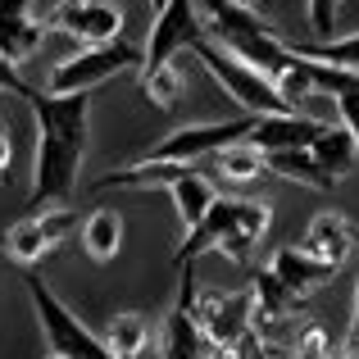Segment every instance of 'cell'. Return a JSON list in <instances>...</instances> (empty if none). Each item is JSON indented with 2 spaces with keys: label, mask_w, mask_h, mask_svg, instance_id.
<instances>
[{
  "label": "cell",
  "mask_w": 359,
  "mask_h": 359,
  "mask_svg": "<svg viewBox=\"0 0 359 359\" xmlns=\"http://www.w3.org/2000/svg\"><path fill=\"white\" fill-rule=\"evenodd\" d=\"M27 109L36 118V159H32V191L27 210H60L78 191V173L87 159L91 132V96H50L41 87H27Z\"/></svg>",
  "instance_id": "1"
},
{
  "label": "cell",
  "mask_w": 359,
  "mask_h": 359,
  "mask_svg": "<svg viewBox=\"0 0 359 359\" xmlns=\"http://www.w3.org/2000/svg\"><path fill=\"white\" fill-rule=\"evenodd\" d=\"M23 287H27V300H32V314L41 318V332H46V341H50V355H60V359H114L105 351V341L46 287L36 269L23 273Z\"/></svg>",
  "instance_id": "2"
},
{
  "label": "cell",
  "mask_w": 359,
  "mask_h": 359,
  "mask_svg": "<svg viewBox=\"0 0 359 359\" xmlns=\"http://www.w3.org/2000/svg\"><path fill=\"white\" fill-rule=\"evenodd\" d=\"M137 64H141V50L128 36H123V41H109V46H87V50H78V55L55 64L50 78H46V91H50V96H91L100 82L118 78V73L137 69Z\"/></svg>",
  "instance_id": "3"
},
{
  "label": "cell",
  "mask_w": 359,
  "mask_h": 359,
  "mask_svg": "<svg viewBox=\"0 0 359 359\" xmlns=\"http://www.w3.org/2000/svg\"><path fill=\"white\" fill-rule=\"evenodd\" d=\"M196 50V60L205 64V69H210V78L219 82L223 91H228L232 100H237V105L245 109V118H269V114H291L287 105H282L278 100V91H273V82L264 78V73H255L250 64H241L237 55H228V50H219V46L214 41H196L191 46Z\"/></svg>",
  "instance_id": "4"
},
{
  "label": "cell",
  "mask_w": 359,
  "mask_h": 359,
  "mask_svg": "<svg viewBox=\"0 0 359 359\" xmlns=\"http://www.w3.org/2000/svg\"><path fill=\"white\" fill-rule=\"evenodd\" d=\"M191 314L210 355L259 351V337H255L250 323V296H196Z\"/></svg>",
  "instance_id": "5"
},
{
  "label": "cell",
  "mask_w": 359,
  "mask_h": 359,
  "mask_svg": "<svg viewBox=\"0 0 359 359\" xmlns=\"http://www.w3.org/2000/svg\"><path fill=\"white\" fill-rule=\"evenodd\" d=\"M46 27L73 36L82 50L87 46H109V41H123V9L109 5V0H60L46 14Z\"/></svg>",
  "instance_id": "6"
},
{
  "label": "cell",
  "mask_w": 359,
  "mask_h": 359,
  "mask_svg": "<svg viewBox=\"0 0 359 359\" xmlns=\"http://www.w3.org/2000/svg\"><path fill=\"white\" fill-rule=\"evenodd\" d=\"M73 228H78V210H69V205L27 214V219H18L14 228L5 232V250H9V259H18L23 269H32V264H41L50 250H60Z\"/></svg>",
  "instance_id": "7"
},
{
  "label": "cell",
  "mask_w": 359,
  "mask_h": 359,
  "mask_svg": "<svg viewBox=\"0 0 359 359\" xmlns=\"http://www.w3.org/2000/svg\"><path fill=\"white\" fill-rule=\"evenodd\" d=\"M245 132H250V118L191 123V128L168 132L146 159H159V164H191L196 168V159H210V155H219L223 146H232V141H245Z\"/></svg>",
  "instance_id": "8"
},
{
  "label": "cell",
  "mask_w": 359,
  "mask_h": 359,
  "mask_svg": "<svg viewBox=\"0 0 359 359\" xmlns=\"http://www.w3.org/2000/svg\"><path fill=\"white\" fill-rule=\"evenodd\" d=\"M201 41V14H196V0H164L155 9V23H150V41L141 55V69H159V64H173L177 50H191Z\"/></svg>",
  "instance_id": "9"
},
{
  "label": "cell",
  "mask_w": 359,
  "mask_h": 359,
  "mask_svg": "<svg viewBox=\"0 0 359 359\" xmlns=\"http://www.w3.org/2000/svg\"><path fill=\"white\" fill-rule=\"evenodd\" d=\"M196 14H201V36L214 41L219 50H237L245 41L273 36V27L259 18V9H245L237 0H201Z\"/></svg>",
  "instance_id": "10"
},
{
  "label": "cell",
  "mask_w": 359,
  "mask_h": 359,
  "mask_svg": "<svg viewBox=\"0 0 359 359\" xmlns=\"http://www.w3.org/2000/svg\"><path fill=\"white\" fill-rule=\"evenodd\" d=\"M237 219H241V201H232V196H214V205L205 210V219L196 223V228H187V237H182V245H177L173 264H177V269H191L201 255L219 250V245L237 232Z\"/></svg>",
  "instance_id": "11"
},
{
  "label": "cell",
  "mask_w": 359,
  "mask_h": 359,
  "mask_svg": "<svg viewBox=\"0 0 359 359\" xmlns=\"http://www.w3.org/2000/svg\"><path fill=\"white\" fill-rule=\"evenodd\" d=\"M323 132L318 118L305 114H269V118H250L245 146H255L259 155H282V150H309V141Z\"/></svg>",
  "instance_id": "12"
},
{
  "label": "cell",
  "mask_w": 359,
  "mask_h": 359,
  "mask_svg": "<svg viewBox=\"0 0 359 359\" xmlns=\"http://www.w3.org/2000/svg\"><path fill=\"white\" fill-rule=\"evenodd\" d=\"M351 245H355V223L346 219L341 210H323V214L309 219V228H305V237H300L296 250H305L309 259L327 264V269H341Z\"/></svg>",
  "instance_id": "13"
},
{
  "label": "cell",
  "mask_w": 359,
  "mask_h": 359,
  "mask_svg": "<svg viewBox=\"0 0 359 359\" xmlns=\"http://www.w3.org/2000/svg\"><path fill=\"white\" fill-rule=\"evenodd\" d=\"M196 282L191 269H182V287H177V305L168 309V323H164V359H205V341L196 332Z\"/></svg>",
  "instance_id": "14"
},
{
  "label": "cell",
  "mask_w": 359,
  "mask_h": 359,
  "mask_svg": "<svg viewBox=\"0 0 359 359\" xmlns=\"http://www.w3.org/2000/svg\"><path fill=\"white\" fill-rule=\"evenodd\" d=\"M269 273H273V278H278L287 291H296L300 300H305V291H314V287H323L327 278H337V269L309 259V255L296 250V245H282V250L269 259Z\"/></svg>",
  "instance_id": "15"
},
{
  "label": "cell",
  "mask_w": 359,
  "mask_h": 359,
  "mask_svg": "<svg viewBox=\"0 0 359 359\" xmlns=\"http://www.w3.org/2000/svg\"><path fill=\"white\" fill-rule=\"evenodd\" d=\"M296 309H300V296L282 287L269 269L255 278V287H250V323H255V332H259V327H278L282 318L296 314Z\"/></svg>",
  "instance_id": "16"
},
{
  "label": "cell",
  "mask_w": 359,
  "mask_h": 359,
  "mask_svg": "<svg viewBox=\"0 0 359 359\" xmlns=\"http://www.w3.org/2000/svg\"><path fill=\"white\" fill-rule=\"evenodd\" d=\"M46 41V23L32 14H0V60L5 64H27Z\"/></svg>",
  "instance_id": "17"
},
{
  "label": "cell",
  "mask_w": 359,
  "mask_h": 359,
  "mask_svg": "<svg viewBox=\"0 0 359 359\" xmlns=\"http://www.w3.org/2000/svg\"><path fill=\"white\" fill-rule=\"evenodd\" d=\"M82 245H87V255L96 264L118 259V250H123V219H118V210H109V205L91 210L87 219H82Z\"/></svg>",
  "instance_id": "18"
},
{
  "label": "cell",
  "mask_w": 359,
  "mask_h": 359,
  "mask_svg": "<svg viewBox=\"0 0 359 359\" xmlns=\"http://www.w3.org/2000/svg\"><path fill=\"white\" fill-rule=\"evenodd\" d=\"M309 159H314V164L323 168V173L332 177V182H337L341 173H351V168L359 164L351 132H346V128H332V123H323V132H318V137L309 141Z\"/></svg>",
  "instance_id": "19"
},
{
  "label": "cell",
  "mask_w": 359,
  "mask_h": 359,
  "mask_svg": "<svg viewBox=\"0 0 359 359\" xmlns=\"http://www.w3.org/2000/svg\"><path fill=\"white\" fill-rule=\"evenodd\" d=\"M205 164H210V173H219L223 182H264V177H269V159L255 146H245V141L223 146L219 155H210Z\"/></svg>",
  "instance_id": "20"
},
{
  "label": "cell",
  "mask_w": 359,
  "mask_h": 359,
  "mask_svg": "<svg viewBox=\"0 0 359 359\" xmlns=\"http://www.w3.org/2000/svg\"><path fill=\"white\" fill-rule=\"evenodd\" d=\"M168 201H173L182 228H196V223L205 219V210L214 205V182H210L205 173H196V168H187V173L177 177L173 187H168Z\"/></svg>",
  "instance_id": "21"
},
{
  "label": "cell",
  "mask_w": 359,
  "mask_h": 359,
  "mask_svg": "<svg viewBox=\"0 0 359 359\" xmlns=\"http://www.w3.org/2000/svg\"><path fill=\"white\" fill-rule=\"evenodd\" d=\"M269 159V177H287V182H300L309 191H332V177L309 159V150H282V155H264Z\"/></svg>",
  "instance_id": "22"
},
{
  "label": "cell",
  "mask_w": 359,
  "mask_h": 359,
  "mask_svg": "<svg viewBox=\"0 0 359 359\" xmlns=\"http://www.w3.org/2000/svg\"><path fill=\"white\" fill-rule=\"evenodd\" d=\"M150 346V327L141 314H114L109 318V332H105V351L114 359H141Z\"/></svg>",
  "instance_id": "23"
},
{
  "label": "cell",
  "mask_w": 359,
  "mask_h": 359,
  "mask_svg": "<svg viewBox=\"0 0 359 359\" xmlns=\"http://www.w3.org/2000/svg\"><path fill=\"white\" fill-rule=\"evenodd\" d=\"M291 55H300V60H314V64H332V69H351L359 73V32L351 36H332V41H296L291 46Z\"/></svg>",
  "instance_id": "24"
},
{
  "label": "cell",
  "mask_w": 359,
  "mask_h": 359,
  "mask_svg": "<svg viewBox=\"0 0 359 359\" xmlns=\"http://www.w3.org/2000/svg\"><path fill=\"white\" fill-rule=\"evenodd\" d=\"M141 91L155 100V109L173 114L182 105V91H187V78L177 64H159V69H141Z\"/></svg>",
  "instance_id": "25"
},
{
  "label": "cell",
  "mask_w": 359,
  "mask_h": 359,
  "mask_svg": "<svg viewBox=\"0 0 359 359\" xmlns=\"http://www.w3.org/2000/svg\"><path fill=\"white\" fill-rule=\"evenodd\" d=\"M273 91H278V100L296 114L300 105H305L309 96H314V82H309V69H305V60H296L291 69H282L278 78H273Z\"/></svg>",
  "instance_id": "26"
},
{
  "label": "cell",
  "mask_w": 359,
  "mask_h": 359,
  "mask_svg": "<svg viewBox=\"0 0 359 359\" xmlns=\"http://www.w3.org/2000/svg\"><path fill=\"white\" fill-rule=\"evenodd\" d=\"M337 9H341V0H309V27H314L318 36H332Z\"/></svg>",
  "instance_id": "27"
},
{
  "label": "cell",
  "mask_w": 359,
  "mask_h": 359,
  "mask_svg": "<svg viewBox=\"0 0 359 359\" xmlns=\"http://www.w3.org/2000/svg\"><path fill=\"white\" fill-rule=\"evenodd\" d=\"M337 114H341V128L351 132L355 155H359V91H346V96H337Z\"/></svg>",
  "instance_id": "28"
},
{
  "label": "cell",
  "mask_w": 359,
  "mask_h": 359,
  "mask_svg": "<svg viewBox=\"0 0 359 359\" xmlns=\"http://www.w3.org/2000/svg\"><path fill=\"white\" fill-rule=\"evenodd\" d=\"M0 91H9V96H27V82L18 78V69L5 64V60H0Z\"/></svg>",
  "instance_id": "29"
},
{
  "label": "cell",
  "mask_w": 359,
  "mask_h": 359,
  "mask_svg": "<svg viewBox=\"0 0 359 359\" xmlns=\"http://www.w3.org/2000/svg\"><path fill=\"white\" fill-rule=\"evenodd\" d=\"M9 159H14V141H9V123L0 118V173L9 168Z\"/></svg>",
  "instance_id": "30"
},
{
  "label": "cell",
  "mask_w": 359,
  "mask_h": 359,
  "mask_svg": "<svg viewBox=\"0 0 359 359\" xmlns=\"http://www.w3.org/2000/svg\"><path fill=\"white\" fill-rule=\"evenodd\" d=\"M32 0H0V14H27Z\"/></svg>",
  "instance_id": "31"
},
{
  "label": "cell",
  "mask_w": 359,
  "mask_h": 359,
  "mask_svg": "<svg viewBox=\"0 0 359 359\" xmlns=\"http://www.w3.org/2000/svg\"><path fill=\"white\" fill-rule=\"evenodd\" d=\"M346 337H359V287H355V314H351V332Z\"/></svg>",
  "instance_id": "32"
},
{
  "label": "cell",
  "mask_w": 359,
  "mask_h": 359,
  "mask_svg": "<svg viewBox=\"0 0 359 359\" xmlns=\"http://www.w3.org/2000/svg\"><path fill=\"white\" fill-rule=\"evenodd\" d=\"M259 359H291V351H264Z\"/></svg>",
  "instance_id": "33"
},
{
  "label": "cell",
  "mask_w": 359,
  "mask_h": 359,
  "mask_svg": "<svg viewBox=\"0 0 359 359\" xmlns=\"http://www.w3.org/2000/svg\"><path fill=\"white\" fill-rule=\"evenodd\" d=\"M237 5H245V9H259V5H269V0H237Z\"/></svg>",
  "instance_id": "34"
},
{
  "label": "cell",
  "mask_w": 359,
  "mask_h": 359,
  "mask_svg": "<svg viewBox=\"0 0 359 359\" xmlns=\"http://www.w3.org/2000/svg\"><path fill=\"white\" fill-rule=\"evenodd\" d=\"M150 5H155V9H159V5H164V0H150Z\"/></svg>",
  "instance_id": "35"
},
{
  "label": "cell",
  "mask_w": 359,
  "mask_h": 359,
  "mask_svg": "<svg viewBox=\"0 0 359 359\" xmlns=\"http://www.w3.org/2000/svg\"><path fill=\"white\" fill-rule=\"evenodd\" d=\"M46 359H60V355H46Z\"/></svg>",
  "instance_id": "36"
}]
</instances>
